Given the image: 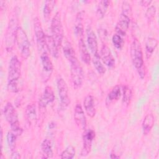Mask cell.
<instances>
[{
  "instance_id": "obj_1",
  "label": "cell",
  "mask_w": 159,
  "mask_h": 159,
  "mask_svg": "<svg viewBox=\"0 0 159 159\" xmlns=\"http://www.w3.org/2000/svg\"><path fill=\"white\" fill-rule=\"evenodd\" d=\"M21 63L16 55L11 57L8 68L7 89L11 93L19 91L18 83L20 76Z\"/></svg>"
},
{
  "instance_id": "obj_2",
  "label": "cell",
  "mask_w": 159,
  "mask_h": 159,
  "mask_svg": "<svg viewBox=\"0 0 159 159\" xmlns=\"http://www.w3.org/2000/svg\"><path fill=\"white\" fill-rule=\"evenodd\" d=\"M130 54L134 66L140 77L143 79L145 75L143 52L140 43L137 39H134L131 43Z\"/></svg>"
},
{
  "instance_id": "obj_3",
  "label": "cell",
  "mask_w": 159,
  "mask_h": 159,
  "mask_svg": "<svg viewBox=\"0 0 159 159\" xmlns=\"http://www.w3.org/2000/svg\"><path fill=\"white\" fill-rule=\"evenodd\" d=\"M19 27L18 13L16 8L13 11L12 15L9 19L5 35L6 48L7 51H11L15 44L17 32Z\"/></svg>"
},
{
  "instance_id": "obj_4",
  "label": "cell",
  "mask_w": 159,
  "mask_h": 159,
  "mask_svg": "<svg viewBox=\"0 0 159 159\" xmlns=\"http://www.w3.org/2000/svg\"><path fill=\"white\" fill-rule=\"evenodd\" d=\"M52 37L57 46L60 48L63 41V29L60 14L57 12L51 21Z\"/></svg>"
},
{
  "instance_id": "obj_5",
  "label": "cell",
  "mask_w": 159,
  "mask_h": 159,
  "mask_svg": "<svg viewBox=\"0 0 159 159\" xmlns=\"http://www.w3.org/2000/svg\"><path fill=\"white\" fill-rule=\"evenodd\" d=\"M16 42L22 57L24 59H27L30 55V42L25 32L21 27L18 28Z\"/></svg>"
},
{
  "instance_id": "obj_6",
  "label": "cell",
  "mask_w": 159,
  "mask_h": 159,
  "mask_svg": "<svg viewBox=\"0 0 159 159\" xmlns=\"http://www.w3.org/2000/svg\"><path fill=\"white\" fill-rule=\"evenodd\" d=\"M71 78L74 88L78 89L81 87L84 81V71L83 68L78 60L76 59L70 62Z\"/></svg>"
},
{
  "instance_id": "obj_7",
  "label": "cell",
  "mask_w": 159,
  "mask_h": 159,
  "mask_svg": "<svg viewBox=\"0 0 159 159\" xmlns=\"http://www.w3.org/2000/svg\"><path fill=\"white\" fill-rule=\"evenodd\" d=\"M34 27L38 50L41 53L43 52H47L46 45V35L43 32L41 22L38 17H35L34 19Z\"/></svg>"
},
{
  "instance_id": "obj_8",
  "label": "cell",
  "mask_w": 159,
  "mask_h": 159,
  "mask_svg": "<svg viewBox=\"0 0 159 159\" xmlns=\"http://www.w3.org/2000/svg\"><path fill=\"white\" fill-rule=\"evenodd\" d=\"M57 85L60 100L61 107L63 109H65L69 106L70 103L67 84L62 78L59 77L57 80Z\"/></svg>"
},
{
  "instance_id": "obj_9",
  "label": "cell",
  "mask_w": 159,
  "mask_h": 159,
  "mask_svg": "<svg viewBox=\"0 0 159 159\" xmlns=\"http://www.w3.org/2000/svg\"><path fill=\"white\" fill-rule=\"evenodd\" d=\"M41 63L42 66V77L44 82H47L50 78L51 74L53 71V63L50 58L47 52H43L40 55Z\"/></svg>"
},
{
  "instance_id": "obj_10",
  "label": "cell",
  "mask_w": 159,
  "mask_h": 159,
  "mask_svg": "<svg viewBox=\"0 0 159 159\" xmlns=\"http://www.w3.org/2000/svg\"><path fill=\"white\" fill-rule=\"evenodd\" d=\"M95 138V132L93 129L85 130L83 137V147L81 152L82 157L87 156L91 152L92 143Z\"/></svg>"
},
{
  "instance_id": "obj_11",
  "label": "cell",
  "mask_w": 159,
  "mask_h": 159,
  "mask_svg": "<svg viewBox=\"0 0 159 159\" xmlns=\"http://www.w3.org/2000/svg\"><path fill=\"white\" fill-rule=\"evenodd\" d=\"M3 114L6 120L11 126L19 124L17 111L10 102H7L4 106L3 108Z\"/></svg>"
},
{
  "instance_id": "obj_12",
  "label": "cell",
  "mask_w": 159,
  "mask_h": 159,
  "mask_svg": "<svg viewBox=\"0 0 159 159\" xmlns=\"http://www.w3.org/2000/svg\"><path fill=\"white\" fill-rule=\"evenodd\" d=\"M22 133V129L20 127L19 124L11 126V130L7 134V142L11 151H14L17 138Z\"/></svg>"
},
{
  "instance_id": "obj_13",
  "label": "cell",
  "mask_w": 159,
  "mask_h": 159,
  "mask_svg": "<svg viewBox=\"0 0 159 159\" xmlns=\"http://www.w3.org/2000/svg\"><path fill=\"white\" fill-rule=\"evenodd\" d=\"M130 17L131 16L121 12L116 26V34L122 37L125 35L130 22Z\"/></svg>"
},
{
  "instance_id": "obj_14",
  "label": "cell",
  "mask_w": 159,
  "mask_h": 159,
  "mask_svg": "<svg viewBox=\"0 0 159 159\" xmlns=\"http://www.w3.org/2000/svg\"><path fill=\"white\" fill-rule=\"evenodd\" d=\"M74 119L79 129L85 130L86 127V118L80 103H77L74 110Z\"/></svg>"
},
{
  "instance_id": "obj_15",
  "label": "cell",
  "mask_w": 159,
  "mask_h": 159,
  "mask_svg": "<svg viewBox=\"0 0 159 159\" xmlns=\"http://www.w3.org/2000/svg\"><path fill=\"white\" fill-rule=\"evenodd\" d=\"M100 58L102 62L109 68H112L115 65V58L111 51L106 45H102L100 51Z\"/></svg>"
},
{
  "instance_id": "obj_16",
  "label": "cell",
  "mask_w": 159,
  "mask_h": 159,
  "mask_svg": "<svg viewBox=\"0 0 159 159\" xmlns=\"http://www.w3.org/2000/svg\"><path fill=\"white\" fill-rule=\"evenodd\" d=\"M55 100V94L51 86H47L45 87L43 94L39 99V106L40 107H45L49 104L53 102Z\"/></svg>"
},
{
  "instance_id": "obj_17",
  "label": "cell",
  "mask_w": 159,
  "mask_h": 159,
  "mask_svg": "<svg viewBox=\"0 0 159 159\" xmlns=\"http://www.w3.org/2000/svg\"><path fill=\"white\" fill-rule=\"evenodd\" d=\"M86 37L88 47L91 52L93 55L98 53V45L97 37L91 27H88L86 29Z\"/></svg>"
},
{
  "instance_id": "obj_18",
  "label": "cell",
  "mask_w": 159,
  "mask_h": 159,
  "mask_svg": "<svg viewBox=\"0 0 159 159\" xmlns=\"http://www.w3.org/2000/svg\"><path fill=\"white\" fill-rule=\"evenodd\" d=\"M84 11H79L76 16L75 26H74V32L75 35L77 37H79L80 39L82 38L83 32H84V26H83V20L84 17Z\"/></svg>"
},
{
  "instance_id": "obj_19",
  "label": "cell",
  "mask_w": 159,
  "mask_h": 159,
  "mask_svg": "<svg viewBox=\"0 0 159 159\" xmlns=\"http://www.w3.org/2000/svg\"><path fill=\"white\" fill-rule=\"evenodd\" d=\"M83 106L88 116L90 117H93L96 114V106L94 97L92 95L88 94L85 97L83 101Z\"/></svg>"
},
{
  "instance_id": "obj_20",
  "label": "cell",
  "mask_w": 159,
  "mask_h": 159,
  "mask_svg": "<svg viewBox=\"0 0 159 159\" xmlns=\"http://www.w3.org/2000/svg\"><path fill=\"white\" fill-rule=\"evenodd\" d=\"M63 44V52L65 58L70 61V63L76 59H77L75 51L73 48L71 43L65 40Z\"/></svg>"
},
{
  "instance_id": "obj_21",
  "label": "cell",
  "mask_w": 159,
  "mask_h": 159,
  "mask_svg": "<svg viewBox=\"0 0 159 159\" xmlns=\"http://www.w3.org/2000/svg\"><path fill=\"white\" fill-rule=\"evenodd\" d=\"M78 48L81 59L86 64H89L91 61V56L83 38H80L79 40Z\"/></svg>"
},
{
  "instance_id": "obj_22",
  "label": "cell",
  "mask_w": 159,
  "mask_h": 159,
  "mask_svg": "<svg viewBox=\"0 0 159 159\" xmlns=\"http://www.w3.org/2000/svg\"><path fill=\"white\" fill-rule=\"evenodd\" d=\"M121 96V89L118 85L114 87L108 93L106 98V106H109L111 104L116 102Z\"/></svg>"
},
{
  "instance_id": "obj_23",
  "label": "cell",
  "mask_w": 159,
  "mask_h": 159,
  "mask_svg": "<svg viewBox=\"0 0 159 159\" xmlns=\"http://www.w3.org/2000/svg\"><path fill=\"white\" fill-rule=\"evenodd\" d=\"M155 122L154 116L152 113L148 114L145 116L142 122V130L144 135H147L152 130Z\"/></svg>"
},
{
  "instance_id": "obj_24",
  "label": "cell",
  "mask_w": 159,
  "mask_h": 159,
  "mask_svg": "<svg viewBox=\"0 0 159 159\" xmlns=\"http://www.w3.org/2000/svg\"><path fill=\"white\" fill-rule=\"evenodd\" d=\"M158 45V40L153 37H148L145 43V54L147 59L152 55Z\"/></svg>"
},
{
  "instance_id": "obj_25",
  "label": "cell",
  "mask_w": 159,
  "mask_h": 159,
  "mask_svg": "<svg viewBox=\"0 0 159 159\" xmlns=\"http://www.w3.org/2000/svg\"><path fill=\"white\" fill-rule=\"evenodd\" d=\"M41 150L43 155V158H48L53 157V152L52 150V145L49 139H45L43 140L41 144Z\"/></svg>"
},
{
  "instance_id": "obj_26",
  "label": "cell",
  "mask_w": 159,
  "mask_h": 159,
  "mask_svg": "<svg viewBox=\"0 0 159 159\" xmlns=\"http://www.w3.org/2000/svg\"><path fill=\"white\" fill-rule=\"evenodd\" d=\"M46 45L47 48L49 53L55 58H58L59 55L58 47L55 44L52 36L46 35Z\"/></svg>"
},
{
  "instance_id": "obj_27",
  "label": "cell",
  "mask_w": 159,
  "mask_h": 159,
  "mask_svg": "<svg viewBox=\"0 0 159 159\" xmlns=\"http://www.w3.org/2000/svg\"><path fill=\"white\" fill-rule=\"evenodd\" d=\"M25 117L29 124H32L35 122L37 119L36 107L34 104H29L25 109Z\"/></svg>"
},
{
  "instance_id": "obj_28",
  "label": "cell",
  "mask_w": 159,
  "mask_h": 159,
  "mask_svg": "<svg viewBox=\"0 0 159 159\" xmlns=\"http://www.w3.org/2000/svg\"><path fill=\"white\" fill-rule=\"evenodd\" d=\"M110 1L108 0H102L99 2L97 8L96 15L98 19H102L105 16V14L109 6Z\"/></svg>"
},
{
  "instance_id": "obj_29",
  "label": "cell",
  "mask_w": 159,
  "mask_h": 159,
  "mask_svg": "<svg viewBox=\"0 0 159 159\" xmlns=\"http://www.w3.org/2000/svg\"><path fill=\"white\" fill-rule=\"evenodd\" d=\"M93 63L95 69L99 74L102 75L106 72V68L103 65L102 60L100 58V55H99L98 53L93 55Z\"/></svg>"
},
{
  "instance_id": "obj_30",
  "label": "cell",
  "mask_w": 159,
  "mask_h": 159,
  "mask_svg": "<svg viewBox=\"0 0 159 159\" xmlns=\"http://www.w3.org/2000/svg\"><path fill=\"white\" fill-rule=\"evenodd\" d=\"M55 1H46L43 6V17L46 20H48L50 18V14L53 11V9L55 5Z\"/></svg>"
},
{
  "instance_id": "obj_31",
  "label": "cell",
  "mask_w": 159,
  "mask_h": 159,
  "mask_svg": "<svg viewBox=\"0 0 159 159\" xmlns=\"http://www.w3.org/2000/svg\"><path fill=\"white\" fill-rule=\"evenodd\" d=\"M75 155V148L71 146H68L61 153V158H73Z\"/></svg>"
},
{
  "instance_id": "obj_32",
  "label": "cell",
  "mask_w": 159,
  "mask_h": 159,
  "mask_svg": "<svg viewBox=\"0 0 159 159\" xmlns=\"http://www.w3.org/2000/svg\"><path fill=\"white\" fill-rule=\"evenodd\" d=\"M132 97V91L130 88L128 86H125L124 87V93H123V102L126 104L129 105L130 102V100Z\"/></svg>"
},
{
  "instance_id": "obj_33",
  "label": "cell",
  "mask_w": 159,
  "mask_h": 159,
  "mask_svg": "<svg viewBox=\"0 0 159 159\" xmlns=\"http://www.w3.org/2000/svg\"><path fill=\"white\" fill-rule=\"evenodd\" d=\"M112 43H113L114 47L119 50L122 48V47L124 45V42L122 36H121L116 33L113 35V36L112 37Z\"/></svg>"
},
{
  "instance_id": "obj_34",
  "label": "cell",
  "mask_w": 159,
  "mask_h": 159,
  "mask_svg": "<svg viewBox=\"0 0 159 159\" xmlns=\"http://www.w3.org/2000/svg\"><path fill=\"white\" fill-rule=\"evenodd\" d=\"M155 13H156V7L155 6L151 5L147 8L145 12V16L149 22L153 20Z\"/></svg>"
},
{
  "instance_id": "obj_35",
  "label": "cell",
  "mask_w": 159,
  "mask_h": 159,
  "mask_svg": "<svg viewBox=\"0 0 159 159\" xmlns=\"http://www.w3.org/2000/svg\"><path fill=\"white\" fill-rule=\"evenodd\" d=\"M151 2H152V1H149V0H142L140 1V4L143 6H148L150 5Z\"/></svg>"
},
{
  "instance_id": "obj_36",
  "label": "cell",
  "mask_w": 159,
  "mask_h": 159,
  "mask_svg": "<svg viewBox=\"0 0 159 159\" xmlns=\"http://www.w3.org/2000/svg\"><path fill=\"white\" fill-rule=\"evenodd\" d=\"M11 158H20V155H19V154L17 152L13 151V153L12 154Z\"/></svg>"
},
{
  "instance_id": "obj_37",
  "label": "cell",
  "mask_w": 159,
  "mask_h": 159,
  "mask_svg": "<svg viewBox=\"0 0 159 159\" xmlns=\"http://www.w3.org/2000/svg\"><path fill=\"white\" fill-rule=\"evenodd\" d=\"M110 158H119L120 157L116 155V154H115L114 153H111V155H110Z\"/></svg>"
}]
</instances>
